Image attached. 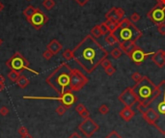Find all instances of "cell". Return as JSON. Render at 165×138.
Returning a JSON list of instances; mask_svg holds the SVG:
<instances>
[{
    "label": "cell",
    "mask_w": 165,
    "mask_h": 138,
    "mask_svg": "<svg viewBox=\"0 0 165 138\" xmlns=\"http://www.w3.org/2000/svg\"><path fill=\"white\" fill-rule=\"evenodd\" d=\"M141 114H142L143 119L151 126H155L156 122L157 121V119H158V115H157L156 112L151 107H147Z\"/></svg>",
    "instance_id": "obj_15"
},
{
    "label": "cell",
    "mask_w": 165,
    "mask_h": 138,
    "mask_svg": "<svg viewBox=\"0 0 165 138\" xmlns=\"http://www.w3.org/2000/svg\"><path fill=\"white\" fill-rule=\"evenodd\" d=\"M118 39V42H126V41H133L136 42L140 39L143 33L140 29L136 27L127 17H124L118 23V26L114 31L111 32Z\"/></svg>",
    "instance_id": "obj_5"
},
{
    "label": "cell",
    "mask_w": 165,
    "mask_h": 138,
    "mask_svg": "<svg viewBox=\"0 0 165 138\" xmlns=\"http://www.w3.org/2000/svg\"><path fill=\"white\" fill-rule=\"evenodd\" d=\"M110 54H111V56L114 58V59H119V58L122 56V54H123V51L121 50L120 48H113L111 50V52H110Z\"/></svg>",
    "instance_id": "obj_26"
},
{
    "label": "cell",
    "mask_w": 165,
    "mask_h": 138,
    "mask_svg": "<svg viewBox=\"0 0 165 138\" xmlns=\"http://www.w3.org/2000/svg\"><path fill=\"white\" fill-rule=\"evenodd\" d=\"M153 53V52H145L141 48H139L138 46H136L130 52V54H128L127 56L130 58L131 61H132L135 65L140 66V65H142L143 63H144V61L147 59V58H148Z\"/></svg>",
    "instance_id": "obj_13"
},
{
    "label": "cell",
    "mask_w": 165,
    "mask_h": 138,
    "mask_svg": "<svg viewBox=\"0 0 165 138\" xmlns=\"http://www.w3.org/2000/svg\"><path fill=\"white\" fill-rule=\"evenodd\" d=\"M85 109H86V107H85V105H84L83 103H78L75 106V111L77 112L78 114H80L81 112H83Z\"/></svg>",
    "instance_id": "obj_37"
},
{
    "label": "cell",
    "mask_w": 165,
    "mask_h": 138,
    "mask_svg": "<svg viewBox=\"0 0 165 138\" xmlns=\"http://www.w3.org/2000/svg\"><path fill=\"white\" fill-rule=\"evenodd\" d=\"M21 138H34V137H33L32 135H31V134H26V135H23V136H21Z\"/></svg>",
    "instance_id": "obj_47"
},
{
    "label": "cell",
    "mask_w": 165,
    "mask_h": 138,
    "mask_svg": "<svg viewBox=\"0 0 165 138\" xmlns=\"http://www.w3.org/2000/svg\"><path fill=\"white\" fill-rule=\"evenodd\" d=\"M72 72V69L67 63H62L47 76L46 81L58 95H61L71 89Z\"/></svg>",
    "instance_id": "obj_2"
},
{
    "label": "cell",
    "mask_w": 165,
    "mask_h": 138,
    "mask_svg": "<svg viewBox=\"0 0 165 138\" xmlns=\"http://www.w3.org/2000/svg\"><path fill=\"white\" fill-rule=\"evenodd\" d=\"M104 24L106 25V27L108 28L109 32H113L115 30V29L117 28V26H118V23L114 22V21H111V20H106L105 21H103Z\"/></svg>",
    "instance_id": "obj_25"
},
{
    "label": "cell",
    "mask_w": 165,
    "mask_h": 138,
    "mask_svg": "<svg viewBox=\"0 0 165 138\" xmlns=\"http://www.w3.org/2000/svg\"><path fill=\"white\" fill-rule=\"evenodd\" d=\"M157 26V30L161 34V35H165V23H160L158 25H156Z\"/></svg>",
    "instance_id": "obj_39"
},
{
    "label": "cell",
    "mask_w": 165,
    "mask_h": 138,
    "mask_svg": "<svg viewBox=\"0 0 165 138\" xmlns=\"http://www.w3.org/2000/svg\"><path fill=\"white\" fill-rule=\"evenodd\" d=\"M157 88H158V92L148 107L153 108L158 115V119L153 126L161 134L165 135V80L161 81L157 85Z\"/></svg>",
    "instance_id": "obj_4"
},
{
    "label": "cell",
    "mask_w": 165,
    "mask_h": 138,
    "mask_svg": "<svg viewBox=\"0 0 165 138\" xmlns=\"http://www.w3.org/2000/svg\"><path fill=\"white\" fill-rule=\"evenodd\" d=\"M104 71H105V72H106V74H107L108 75L111 76V75H113V74H114L115 72H116V69H115L114 67H113V66H110L109 68L105 69Z\"/></svg>",
    "instance_id": "obj_38"
},
{
    "label": "cell",
    "mask_w": 165,
    "mask_h": 138,
    "mask_svg": "<svg viewBox=\"0 0 165 138\" xmlns=\"http://www.w3.org/2000/svg\"><path fill=\"white\" fill-rule=\"evenodd\" d=\"M162 50L163 49H158L156 52H153L152 55V61L158 68H163L165 65V60L162 55Z\"/></svg>",
    "instance_id": "obj_17"
},
{
    "label": "cell",
    "mask_w": 165,
    "mask_h": 138,
    "mask_svg": "<svg viewBox=\"0 0 165 138\" xmlns=\"http://www.w3.org/2000/svg\"><path fill=\"white\" fill-rule=\"evenodd\" d=\"M88 82H89V79L81 71L77 69H72L71 76V90L72 92L80 91L85 87Z\"/></svg>",
    "instance_id": "obj_8"
},
{
    "label": "cell",
    "mask_w": 165,
    "mask_h": 138,
    "mask_svg": "<svg viewBox=\"0 0 165 138\" xmlns=\"http://www.w3.org/2000/svg\"><path fill=\"white\" fill-rule=\"evenodd\" d=\"M4 88H5V84H3V83L0 82V92L4 90Z\"/></svg>",
    "instance_id": "obj_48"
},
{
    "label": "cell",
    "mask_w": 165,
    "mask_h": 138,
    "mask_svg": "<svg viewBox=\"0 0 165 138\" xmlns=\"http://www.w3.org/2000/svg\"><path fill=\"white\" fill-rule=\"evenodd\" d=\"M17 85L20 87V88L21 89H25L26 87L29 85V83H30V81H29V79L26 77L25 75H22L20 74V76L18 77V79L17 80Z\"/></svg>",
    "instance_id": "obj_20"
},
{
    "label": "cell",
    "mask_w": 165,
    "mask_h": 138,
    "mask_svg": "<svg viewBox=\"0 0 165 138\" xmlns=\"http://www.w3.org/2000/svg\"><path fill=\"white\" fill-rule=\"evenodd\" d=\"M101 66L105 70V69H107V68H109L110 66H112L111 61H109V60L107 59V58H105V59L102 60V62L101 63Z\"/></svg>",
    "instance_id": "obj_33"
},
{
    "label": "cell",
    "mask_w": 165,
    "mask_h": 138,
    "mask_svg": "<svg viewBox=\"0 0 165 138\" xmlns=\"http://www.w3.org/2000/svg\"><path fill=\"white\" fill-rule=\"evenodd\" d=\"M132 89L137 96L138 103L144 107L149 106V104L158 92L157 85H156L148 76H143L142 80L136 83L132 87Z\"/></svg>",
    "instance_id": "obj_3"
},
{
    "label": "cell",
    "mask_w": 165,
    "mask_h": 138,
    "mask_svg": "<svg viewBox=\"0 0 165 138\" xmlns=\"http://www.w3.org/2000/svg\"><path fill=\"white\" fill-rule=\"evenodd\" d=\"M147 17L151 20L156 25L165 22V8L159 4H156L147 14Z\"/></svg>",
    "instance_id": "obj_12"
},
{
    "label": "cell",
    "mask_w": 165,
    "mask_h": 138,
    "mask_svg": "<svg viewBox=\"0 0 165 138\" xmlns=\"http://www.w3.org/2000/svg\"><path fill=\"white\" fill-rule=\"evenodd\" d=\"M26 20L28 22L30 23V25H32L35 29L40 30V29H41L43 25L48 21V17H47V16L43 12L42 10L37 8L36 12L33 14L30 17H28V19H26Z\"/></svg>",
    "instance_id": "obj_11"
},
{
    "label": "cell",
    "mask_w": 165,
    "mask_h": 138,
    "mask_svg": "<svg viewBox=\"0 0 165 138\" xmlns=\"http://www.w3.org/2000/svg\"><path fill=\"white\" fill-rule=\"evenodd\" d=\"M118 100L124 106H128V107H132L135 104L138 103L137 96L134 93L132 87H127V89H124L121 93V95L118 97Z\"/></svg>",
    "instance_id": "obj_10"
},
{
    "label": "cell",
    "mask_w": 165,
    "mask_h": 138,
    "mask_svg": "<svg viewBox=\"0 0 165 138\" xmlns=\"http://www.w3.org/2000/svg\"><path fill=\"white\" fill-rule=\"evenodd\" d=\"M105 138H123L122 136L120 135V134L116 131V130H112L111 132H110L107 136H106Z\"/></svg>",
    "instance_id": "obj_36"
},
{
    "label": "cell",
    "mask_w": 165,
    "mask_h": 138,
    "mask_svg": "<svg viewBox=\"0 0 165 138\" xmlns=\"http://www.w3.org/2000/svg\"><path fill=\"white\" fill-rule=\"evenodd\" d=\"M36 9H37V8H35V7L32 6V5L27 6L26 8L24 9V11H23V14L25 16V17H26V19H28V17H30L32 16V14L36 12Z\"/></svg>",
    "instance_id": "obj_23"
},
{
    "label": "cell",
    "mask_w": 165,
    "mask_h": 138,
    "mask_svg": "<svg viewBox=\"0 0 165 138\" xmlns=\"http://www.w3.org/2000/svg\"><path fill=\"white\" fill-rule=\"evenodd\" d=\"M91 35L93 36L95 39H98V38H100L101 36H102V32H101V29L100 24L96 25V26H94L93 28H92Z\"/></svg>",
    "instance_id": "obj_22"
},
{
    "label": "cell",
    "mask_w": 165,
    "mask_h": 138,
    "mask_svg": "<svg viewBox=\"0 0 165 138\" xmlns=\"http://www.w3.org/2000/svg\"><path fill=\"white\" fill-rule=\"evenodd\" d=\"M62 55H63V58L65 60H67V61H69V60H72V59H73V53H72V50H71V49H66L65 51L63 52V54H62Z\"/></svg>",
    "instance_id": "obj_28"
},
{
    "label": "cell",
    "mask_w": 165,
    "mask_h": 138,
    "mask_svg": "<svg viewBox=\"0 0 165 138\" xmlns=\"http://www.w3.org/2000/svg\"><path fill=\"white\" fill-rule=\"evenodd\" d=\"M3 9H4V5H3L1 2H0V12H2Z\"/></svg>",
    "instance_id": "obj_49"
},
{
    "label": "cell",
    "mask_w": 165,
    "mask_h": 138,
    "mask_svg": "<svg viewBox=\"0 0 165 138\" xmlns=\"http://www.w3.org/2000/svg\"><path fill=\"white\" fill-rule=\"evenodd\" d=\"M130 21L132 23H136V22H138L139 20H140V14H139L138 13H133L130 16Z\"/></svg>",
    "instance_id": "obj_32"
},
{
    "label": "cell",
    "mask_w": 165,
    "mask_h": 138,
    "mask_svg": "<svg viewBox=\"0 0 165 138\" xmlns=\"http://www.w3.org/2000/svg\"><path fill=\"white\" fill-rule=\"evenodd\" d=\"M62 48H63L62 43L58 42L56 39H53L52 41H51L48 45L46 46V48L48 50H50V51L52 52L54 55H56L57 53H59L61 51Z\"/></svg>",
    "instance_id": "obj_19"
},
{
    "label": "cell",
    "mask_w": 165,
    "mask_h": 138,
    "mask_svg": "<svg viewBox=\"0 0 165 138\" xmlns=\"http://www.w3.org/2000/svg\"><path fill=\"white\" fill-rule=\"evenodd\" d=\"M67 110H68L67 107L64 106L63 104H60L59 106H58V107L56 108V113H57L58 115L62 116V115H64V114L66 113V111H67Z\"/></svg>",
    "instance_id": "obj_31"
},
{
    "label": "cell",
    "mask_w": 165,
    "mask_h": 138,
    "mask_svg": "<svg viewBox=\"0 0 165 138\" xmlns=\"http://www.w3.org/2000/svg\"><path fill=\"white\" fill-rule=\"evenodd\" d=\"M156 4H159L160 6L165 8V0H156Z\"/></svg>",
    "instance_id": "obj_45"
},
{
    "label": "cell",
    "mask_w": 165,
    "mask_h": 138,
    "mask_svg": "<svg viewBox=\"0 0 165 138\" xmlns=\"http://www.w3.org/2000/svg\"><path fill=\"white\" fill-rule=\"evenodd\" d=\"M0 82L3 83V84H5V77L2 74H0Z\"/></svg>",
    "instance_id": "obj_46"
},
{
    "label": "cell",
    "mask_w": 165,
    "mask_h": 138,
    "mask_svg": "<svg viewBox=\"0 0 165 138\" xmlns=\"http://www.w3.org/2000/svg\"><path fill=\"white\" fill-rule=\"evenodd\" d=\"M23 99H29V100H58L61 104H63L64 106L67 107V109L71 108L72 105L77 101V97L73 94V92L71 89L65 91L63 94L59 95V97L51 98V97H27V96H24Z\"/></svg>",
    "instance_id": "obj_7"
},
{
    "label": "cell",
    "mask_w": 165,
    "mask_h": 138,
    "mask_svg": "<svg viewBox=\"0 0 165 138\" xmlns=\"http://www.w3.org/2000/svg\"><path fill=\"white\" fill-rule=\"evenodd\" d=\"M98 112H100V114H101V115L108 114L109 107L106 104H102V105H101V106H100V108H98Z\"/></svg>",
    "instance_id": "obj_29"
},
{
    "label": "cell",
    "mask_w": 165,
    "mask_h": 138,
    "mask_svg": "<svg viewBox=\"0 0 165 138\" xmlns=\"http://www.w3.org/2000/svg\"><path fill=\"white\" fill-rule=\"evenodd\" d=\"M100 26H101V32H102V35H107L109 33V30H108V28L106 27V25L104 24V22H101L100 24Z\"/></svg>",
    "instance_id": "obj_40"
},
{
    "label": "cell",
    "mask_w": 165,
    "mask_h": 138,
    "mask_svg": "<svg viewBox=\"0 0 165 138\" xmlns=\"http://www.w3.org/2000/svg\"><path fill=\"white\" fill-rule=\"evenodd\" d=\"M119 116L124 122H130L135 116V111L131 107L124 106L123 109L119 112Z\"/></svg>",
    "instance_id": "obj_16"
},
{
    "label": "cell",
    "mask_w": 165,
    "mask_h": 138,
    "mask_svg": "<svg viewBox=\"0 0 165 138\" xmlns=\"http://www.w3.org/2000/svg\"><path fill=\"white\" fill-rule=\"evenodd\" d=\"M9 113V108L7 106H2L0 108V115L1 116H7Z\"/></svg>",
    "instance_id": "obj_41"
},
{
    "label": "cell",
    "mask_w": 165,
    "mask_h": 138,
    "mask_svg": "<svg viewBox=\"0 0 165 138\" xmlns=\"http://www.w3.org/2000/svg\"><path fill=\"white\" fill-rule=\"evenodd\" d=\"M68 138H83L82 136H80V134H78L77 132H73L72 134H71Z\"/></svg>",
    "instance_id": "obj_44"
},
{
    "label": "cell",
    "mask_w": 165,
    "mask_h": 138,
    "mask_svg": "<svg viewBox=\"0 0 165 138\" xmlns=\"http://www.w3.org/2000/svg\"><path fill=\"white\" fill-rule=\"evenodd\" d=\"M20 74H21L20 72H17V71H10V72L8 74V78H9L12 82L16 83L17 80L18 79V77L20 76Z\"/></svg>",
    "instance_id": "obj_24"
},
{
    "label": "cell",
    "mask_w": 165,
    "mask_h": 138,
    "mask_svg": "<svg viewBox=\"0 0 165 138\" xmlns=\"http://www.w3.org/2000/svg\"><path fill=\"white\" fill-rule=\"evenodd\" d=\"M54 55V54L50 51V50H48V49H46L45 52L43 53V57L45 58L46 60H50L51 58H52V56Z\"/></svg>",
    "instance_id": "obj_35"
},
{
    "label": "cell",
    "mask_w": 165,
    "mask_h": 138,
    "mask_svg": "<svg viewBox=\"0 0 165 138\" xmlns=\"http://www.w3.org/2000/svg\"><path fill=\"white\" fill-rule=\"evenodd\" d=\"M105 17H106V20L114 21L116 23H119V21L126 17H124V11L122 8L113 7V8H111L105 14Z\"/></svg>",
    "instance_id": "obj_14"
},
{
    "label": "cell",
    "mask_w": 165,
    "mask_h": 138,
    "mask_svg": "<svg viewBox=\"0 0 165 138\" xmlns=\"http://www.w3.org/2000/svg\"><path fill=\"white\" fill-rule=\"evenodd\" d=\"M43 6L45 7L46 10H51L55 6V2H54V0H43Z\"/></svg>",
    "instance_id": "obj_27"
},
{
    "label": "cell",
    "mask_w": 165,
    "mask_h": 138,
    "mask_svg": "<svg viewBox=\"0 0 165 138\" xmlns=\"http://www.w3.org/2000/svg\"><path fill=\"white\" fill-rule=\"evenodd\" d=\"M137 45L133 41H126V42H121V43H119V48H121V50H122V51L124 54H127V55H128V54H130V52Z\"/></svg>",
    "instance_id": "obj_18"
},
{
    "label": "cell",
    "mask_w": 165,
    "mask_h": 138,
    "mask_svg": "<svg viewBox=\"0 0 165 138\" xmlns=\"http://www.w3.org/2000/svg\"><path fill=\"white\" fill-rule=\"evenodd\" d=\"M162 55H163V58H164V60H165V50H162Z\"/></svg>",
    "instance_id": "obj_50"
},
{
    "label": "cell",
    "mask_w": 165,
    "mask_h": 138,
    "mask_svg": "<svg viewBox=\"0 0 165 138\" xmlns=\"http://www.w3.org/2000/svg\"><path fill=\"white\" fill-rule=\"evenodd\" d=\"M131 78H132V80L135 82V83H138L139 81L142 80L143 78V75L141 74H139V72H134V74H132V75H131Z\"/></svg>",
    "instance_id": "obj_30"
},
{
    "label": "cell",
    "mask_w": 165,
    "mask_h": 138,
    "mask_svg": "<svg viewBox=\"0 0 165 138\" xmlns=\"http://www.w3.org/2000/svg\"><path fill=\"white\" fill-rule=\"evenodd\" d=\"M17 131H18V133L20 134V136L26 135V134H28V133H29V131H28L27 128H26V126H20V129H18Z\"/></svg>",
    "instance_id": "obj_34"
},
{
    "label": "cell",
    "mask_w": 165,
    "mask_h": 138,
    "mask_svg": "<svg viewBox=\"0 0 165 138\" xmlns=\"http://www.w3.org/2000/svg\"><path fill=\"white\" fill-rule=\"evenodd\" d=\"M6 66L8 67L11 71H17L18 72H22L24 70L28 72H31L35 74H39L38 72L32 70L29 67V62L25 59V57L20 52L16 51L14 55L10 58V59L6 62Z\"/></svg>",
    "instance_id": "obj_6"
},
{
    "label": "cell",
    "mask_w": 165,
    "mask_h": 138,
    "mask_svg": "<svg viewBox=\"0 0 165 138\" xmlns=\"http://www.w3.org/2000/svg\"><path fill=\"white\" fill-rule=\"evenodd\" d=\"M27 1H30V0H27Z\"/></svg>",
    "instance_id": "obj_52"
},
{
    "label": "cell",
    "mask_w": 165,
    "mask_h": 138,
    "mask_svg": "<svg viewBox=\"0 0 165 138\" xmlns=\"http://www.w3.org/2000/svg\"><path fill=\"white\" fill-rule=\"evenodd\" d=\"M105 42L108 43L109 46H114L115 43H118V39L115 37V35L111 33V32H109V33L105 36Z\"/></svg>",
    "instance_id": "obj_21"
},
{
    "label": "cell",
    "mask_w": 165,
    "mask_h": 138,
    "mask_svg": "<svg viewBox=\"0 0 165 138\" xmlns=\"http://www.w3.org/2000/svg\"><path fill=\"white\" fill-rule=\"evenodd\" d=\"M78 129L86 137L91 138L98 129H100V126H98L93 119L89 117V118L83 119V121L80 123L78 126Z\"/></svg>",
    "instance_id": "obj_9"
},
{
    "label": "cell",
    "mask_w": 165,
    "mask_h": 138,
    "mask_svg": "<svg viewBox=\"0 0 165 138\" xmlns=\"http://www.w3.org/2000/svg\"><path fill=\"white\" fill-rule=\"evenodd\" d=\"M72 53L73 59L87 74H92L108 56L106 49L92 35H87L73 48Z\"/></svg>",
    "instance_id": "obj_1"
},
{
    "label": "cell",
    "mask_w": 165,
    "mask_h": 138,
    "mask_svg": "<svg viewBox=\"0 0 165 138\" xmlns=\"http://www.w3.org/2000/svg\"><path fill=\"white\" fill-rule=\"evenodd\" d=\"M79 115H80V117H81V118L86 119V118H89V117H90V112H89V110H88L87 108H86V109L84 110L83 112H81V113H80Z\"/></svg>",
    "instance_id": "obj_42"
},
{
    "label": "cell",
    "mask_w": 165,
    "mask_h": 138,
    "mask_svg": "<svg viewBox=\"0 0 165 138\" xmlns=\"http://www.w3.org/2000/svg\"><path fill=\"white\" fill-rule=\"evenodd\" d=\"M2 43H3V40H2L1 38H0V46H2Z\"/></svg>",
    "instance_id": "obj_51"
},
{
    "label": "cell",
    "mask_w": 165,
    "mask_h": 138,
    "mask_svg": "<svg viewBox=\"0 0 165 138\" xmlns=\"http://www.w3.org/2000/svg\"><path fill=\"white\" fill-rule=\"evenodd\" d=\"M75 1L77 2V4H79L80 6H85L90 0H75Z\"/></svg>",
    "instance_id": "obj_43"
}]
</instances>
